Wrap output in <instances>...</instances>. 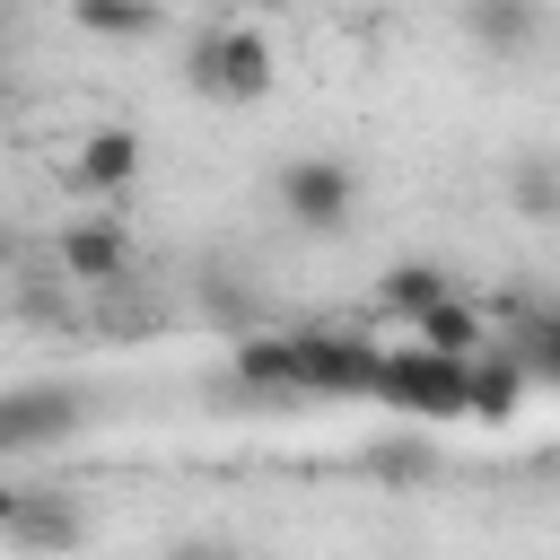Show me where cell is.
<instances>
[{"mask_svg": "<svg viewBox=\"0 0 560 560\" xmlns=\"http://www.w3.org/2000/svg\"><path fill=\"white\" fill-rule=\"evenodd\" d=\"M464 385H472V359L464 350H438V341H411V350H385V368H376V394L368 402H385L394 420H464Z\"/></svg>", "mask_w": 560, "mask_h": 560, "instance_id": "6da1fadb", "label": "cell"}, {"mask_svg": "<svg viewBox=\"0 0 560 560\" xmlns=\"http://www.w3.org/2000/svg\"><path fill=\"white\" fill-rule=\"evenodd\" d=\"M271 44L254 35V26H219V35H201V52H192V88L201 96H228V105H254V96H271Z\"/></svg>", "mask_w": 560, "mask_h": 560, "instance_id": "7a4b0ae2", "label": "cell"}, {"mask_svg": "<svg viewBox=\"0 0 560 560\" xmlns=\"http://www.w3.org/2000/svg\"><path fill=\"white\" fill-rule=\"evenodd\" d=\"M385 350L359 332H298V394H332V402H368L376 394Z\"/></svg>", "mask_w": 560, "mask_h": 560, "instance_id": "3957f363", "label": "cell"}, {"mask_svg": "<svg viewBox=\"0 0 560 560\" xmlns=\"http://www.w3.org/2000/svg\"><path fill=\"white\" fill-rule=\"evenodd\" d=\"M280 210H289L306 236H332V228L359 210V175H350L341 158H298V166H280Z\"/></svg>", "mask_w": 560, "mask_h": 560, "instance_id": "277c9868", "label": "cell"}, {"mask_svg": "<svg viewBox=\"0 0 560 560\" xmlns=\"http://www.w3.org/2000/svg\"><path fill=\"white\" fill-rule=\"evenodd\" d=\"M79 411H88V402H79L70 385H18V394H0V455H26V446L70 438Z\"/></svg>", "mask_w": 560, "mask_h": 560, "instance_id": "5b68a950", "label": "cell"}, {"mask_svg": "<svg viewBox=\"0 0 560 560\" xmlns=\"http://www.w3.org/2000/svg\"><path fill=\"white\" fill-rule=\"evenodd\" d=\"M140 184V131L131 122H96L79 149H70V192H131Z\"/></svg>", "mask_w": 560, "mask_h": 560, "instance_id": "8992f818", "label": "cell"}, {"mask_svg": "<svg viewBox=\"0 0 560 560\" xmlns=\"http://www.w3.org/2000/svg\"><path fill=\"white\" fill-rule=\"evenodd\" d=\"M122 262H131L122 228H105V219H79V228H61V271H70V280L105 289V280H122Z\"/></svg>", "mask_w": 560, "mask_h": 560, "instance_id": "52a82bcc", "label": "cell"}, {"mask_svg": "<svg viewBox=\"0 0 560 560\" xmlns=\"http://www.w3.org/2000/svg\"><path fill=\"white\" fill-rule=\"evenodd\" d=\"M516 402H525V359H508V350H472L464 420H516Z\"/></svg>", "mask_w": 560, "mask_h": 560, "instance_id": "ba28073f", "label": "cell"}, {"mask_svg": "<svg viewBox=\"0 0 560 560\" xmlns=\"http://www.w3.org/2000/svg\"><path fill=\"white\" fill-rule=\"evenodd\" d=\"M236 376H245L254 394L298 402V332H254V341H236Z\"/></svg>", "mask_w": 560, "mask_h": 560, "instance_id": "9c48e42d", "label": "cell"}, {"mask_svg": "<svg viewBox=\"0 0 560 560\" xmlns=\"http://www.w3.org/2000/svg\"><path fill=\"white\" fill-rule=\"evenodd\" d=\"M0 534H9L18 551H61V542H79L88 525H79V508H61V499H35V490H26V499L9 508V525H0Z\"/></svg>", "mask_w": 560, "mask_h": 560, "instance_id": "30bf717a", "label": "cell"}, {"mask_svg": "<svg viewBox=\"0 0 560 560\" xmlns=\"http://www.w3.org/2000/svg\"><path fill=\"white\" fill-rule=\"evenodd\" d=\"M534 26H542V18H534V0H472V9H464V35H472V44H490V52H525V44H534Z\"/></svg>", "mask_w": 560, "mask_h": 560, "instance_id": "8fae6325", "label": "cell"}, {"mask_svg": "<svg viewBox=\"0 0 560 560\" xmlns=\"http://www.w3.org/2000/svg\"><path fill=\"white\" fill-rule=\"evenodd\" d=\"M446 298H455V280H446L438 262H394V271H385V306H394L402 324H420V315L446 306Z\"/></svg>", "mask_w": 560, "mask_h": 560, "instance_id": "7c38bea8", "label": "cell"}, {"mask_svg": "<svg viewBox=\"0 0 560 560\" xmlns=\"http://www.w3.org/2000/svg\"><path fill=\"white\" fill-rule=\"evenodd\" d=\"M508 201H516L534 228H560V158H516V166H508Z\"/></svg>", "mask_w": 560, "mask_h": 560, "instance_id": "4fadbf2b", "label": "cell"}, {"mask_svg": "<svg viewBox=\"0 0 560 560\" xmlns=\"http://www.w3.org/2000/svg\"><path fill=\"white\" fill-rule=\"evenodd\" d=\"M70 18L88 35H114V44H140L158 26V0H70Z\"/></svg>", "mask_w": 560, "mask_h": 560, "instance_id": "5bb4252c", "label": "cell"}, {"mask_svg": "<svg viewBox=\"0 0 560 560\" xmlns=\"http://www.w3.org/2000/svg\"><path fill=\"white\" fill-rule=\"evenodd\" d=\"M411 332H420V341H438V350H464V359H472V350H490L481 315H472V306H455V298H446V306H429Z\"/></svg>", "mask_w": 560, "mask_h": 560, "instance_id": "9a60e30c", "label": "cell"}, {"mask_svg": "<svg viewBox=\"0 0 560 560\" xmlns=\"http://www.w3.org/2000/svg\"><path fill=\"white\" fill-rule=\"evenodd\" d=\"M368 472H376V481H420V472H429V438H385V446L368 455Z\"/></svg>", "mask_w": 560, "mask_h": 560, "instance_id": "2e32d148", "label": "cell"}, {"mask_svg": "<svg viewBox=\"0 0 560 560\" xmlns=\"http://www.w3.org/2000/svg\"><path fill=\"white\" fill-rule=\"evenodd\" d=\"M534 368H551V376H560V324H542V332H534Z\"/></svg>", "mask_w": 560, "mask_h": 560, "instance_id": "e0dca14e", "label": "cell"}, {"mask_svg": "<svg viewBox=\"0 0 560 560\" xmlns=\"http://www.w3.org/2000/svg\"><path fill=\"white\" fill-rule=\"evenodd\" d=\"M18 499H26V490H0V525H9V508H18Z\"/></svg>", "mask_w": 560, "mask_h": 560, "instance_id": "ac0fdd59", "label": "cell"}, {"mask_svg": "<svg viewBox=\"0 0 560 560\" xmlns=\"http://www.w3.org/2000/svg\"><path fill=\"white\" fill-rule=\"evenodd\" d=\"M0 262H9V236H0Z\"/></svg>", "mask_w": 560, "mask_h": 560, "instance_id": "d6986e66", "label": "cell"}]
</instances>
